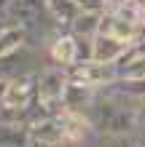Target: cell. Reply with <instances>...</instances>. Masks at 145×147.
Here are the masks:
<instances>
[{
	"label": "cell",
	"instance_id": "obj_1",
	"mask_svg": "<svg viewBox=\"0 0 145 147\" xmlns=\"http://www.w3.org/2000/svg\"><path fill=\"white\" fill-rule=\"evenodd\" d=\"M67 80L91 86V88H105V86L118 80V70H116V64L89 59V62H75L73 67H67Z\"/></svg>",
	"mask_w": 145,
	"mask_h": 147
},
{
	"label": "cell",
	"instance_id": "obj_2",
	"mask_svg": "<svg viewBox=\"0 0 145 147\" xmlns=\"http://www.w3.org/2000/svg\"><path fill=\"white\" fill-rule=\"evenodd\" d=\"M38 102V75H16L8 80V88H5V96H3V105L0 110H14V112H22V120H24V110L32 107Z\"/></svg>",
	"mask_w": 145,
	"mask_h": 147
},
{
	"label": "cell",
	"instance_id": "obj_3",
	"mask_svg": "<svg viewBox=\"0 0 145 147\" xmlns=\"http://www.w3.org/2000/svg\"><path fill=\"white\" fill-rule=\"evenodd\" d=\"M46 59H48L51 67H62V70H67V67H73L78 62V40H75V35L70 30H59L48 40Z\"/></svg>",
	"mask_w": 145,
	"mask_h": 147
},
{
	"label": "cell",
	"instance_id": "obj_4",
	"mask_svg": "<svg viewBox=\"0 0 145 147\" xmlns=\"http://www.w3.org/2000/svg\"><path fill=\"white\" fill-rule=\"evenodd\" d=\"M32 142H43V144H62L65 131H62V120L59 115H43L30 126Z\"/></svg>",
	"mask_w": 145,
	"mask_h": 147
},
{
	"label": "cell",
	"instance_id": "obj_5",
	"mask_svg": "<svg viewBox=\"0 0 145 147\" xmlns=\"http://www.w3.org/2000/svg\"><path fill=\"white\" fill-rule=\"evenodd\" d=\"M108 88L129 107H137L140 102H145V78H118Z\"/></svg>",
	"mask_w": 145,
	"mask_h": 147
},
{
	"label": "cell",
	"instance_id": "obj_6",
	"mask_svg": "<svg viewBox=\"0 0 145 147\" xmlns=\"http://www.w3.org/2000/svg\"><path fill=\"white\" fill-rule=\"evenodd\" d=\"M43 13H48L46 11V0H11V8H8L11 22L24 24V27L35 24Z\"/></svg>",
	"mask_w": 145,
	"mask_h": 147
},
{
	"label": "cell",
	"instance_id": "obj_7",
	"mask_svg": "<svg viewBox=\"0 0 145 147\" xmlns=\"http://www.w3.org/2000/svg\"><path fill=\"white\" fill-rule=\"evenodd\" d=\"M126 48H129V43L108 35V32H97V35H94V59H97V62L116 64Z\"/></svg>",
	"mask_w": 145,
	"mask_h": 147
},
{
	"label": "cell",
	"instance_id": "obj_8",
	"mask_svg": "<svg viewBox=\"0 0 145 147\" xmlns=\"http://www.w3.org/2000/svg\"><path fill=\"white\" fill-rule=\"evenodd\" d=\"M99 88H91V86H81V83H73L67 80V88H65V110H75V112H86V107L94 102Z\"/></svg>",
	"mask_w": 145,
	"mask_h": 147
},
{
	"label": "cell",
	"instance_id": "obj_9",
	"mask_svg": "<svg viewBox=\"0 0 145 147\" xmlns=\"http://www.w3.org/2000/svg\"><path fill=\"white\" fill-rule=\"evenodd\" d=\"M46 11L62 30H70V24L78 19L83 8L78 5V0H46Z\"/></svg>",
	"mask_w": 145,
	"mask_h": 147
},
{
	"label": "cell",
	"instance_id": "obj_10",
	"mask_svg": "<svg viewBox=\"0 0 145 147\" xmlns=\"http://www.w3.org/2000/svg\"><path fill=\"white\" fill-rule=\"evenodd\" d=\"M0 147H32V134L24 123L0 120Z\"/></svg>",
	"mask_w": 145,
	"mask_h": 147
},
{
	"label": "cell",
	"instance_id": "obj_11",
	"mask_svg": "<svg viewBox=\"0 0 145 147\" xmlns=\"http://www.w3.org/2000/svg\"><path fill=\"white\" fill-rule=\"evenodd\" d=\"M99 22H102V11H81L78 19L70 24V32L81 38H94L99 32Z\"/></svg>",
	"mask_w": 145,
	"mask_h": 147
},
{
	"label": "cell",
	"instance_id": "obj_12",
	"mask_svg": "<svg viewBox=\"0 0 145 147\" xmlns=\"http://www.w3.org/2000/svg\"><path fill=\"white\" fill-rule=\"evenodd\" d=\"M24 43H27V27H24V24H11V27L0 35V56L22 48Z\"/></svg>",
	"mask_w": 145,
	"mask_h": 147
},
{
	"label": "cell",
	"instance_id": "obj_13",
	"mask_svg": "<svg viewBox=\"0 0 145 147\" xmlns=\"http://www.w3.org/2000/svg\"><path fill=\"white\" fill-rule=\"evenodd\" d=\"M83 11H108V0H78Z\"/></svg>",
	"mask_w": 145,
	"mask_h": 147
},
{
	"label": "cell",
	"instance_id": "obj_14",
	"mask_svg": "<svg viewBox=\"0 0 145 147\" xmlns=\"http://www.w3.org/2000/svg\"><path fill=\"white\" fill-rule=\"evenodd\" d=\"M137 123H140V131L145 134V102L137 105Z\"/></svg>",
	"mask_w": 145,
	"mask_h": 147
},
{
	"label": "cell",
	"instance_id": "obj_15",
	"mask_svg": "<svg viewBox=\"0 0 145 147\" xmlns=\"http://www.w3.org/2000/svg\"><path fill=\"white\" fill-rule=\"evenodd\" d=\"M5 88H8V78H0V105H3V96H5Z\"/></svg>",
	"mask_w": 145,
	"mask_h": 147
},
{
	"label": "cell",
	"instance_id": "obj_16",
	"mask_svg": "<svg viewBox=\"0 0 145 147\" xmlns=\"http://www.w3.org/2000/svg\"><path fill=\"white\" fill-rule=\"evenodd\" d=\"M57 147H81V144H75V142H62V144H57Z\"/></svg>",
	"mask_w": 145,
	"mask_h": 147
}]
</instances>
